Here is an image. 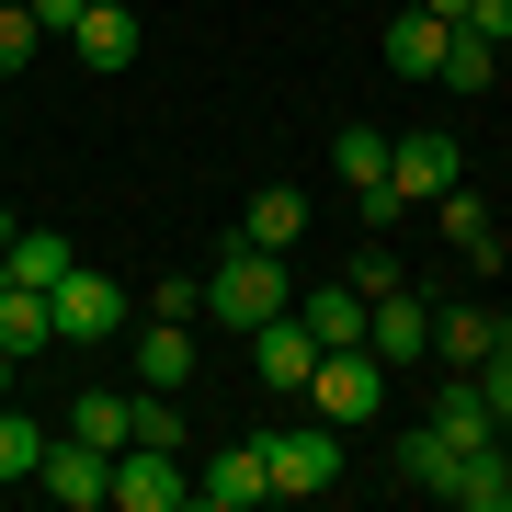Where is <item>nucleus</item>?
<instances>
[{
    "mask_svg": "<svg viewBox=\"0 0 512 512\" xmlns=\"http://www.w3.org/2000/svg\"><path fill=\"white\" fill-rule=\"evenodd\" d=\"M274 308H296V285H285V251H251V239H228V251L205 262V319H228V330H262Z\"/></svg>",
    "mask_w": 512,
    "mask_h": 512,
    "instance_id": "obj_1",
    "label": "nucleus"
},
{
    "mask_svg": "<svg viewBox=\"0 0 512 512\" xmlns=\"http://www.w3.org/2000/svg\"><path fill=\"white\" fill-rule=\"evenodd\" d=\"M46 308H57V342L69 353H103V342H126L137 330V296L103 274V262H69V274L46 285Z\"/></svg>",
    "mask_w": 512,
    "mask_h": 512,
    "instance_id": "obj_2",
    "label": "nucleus"
},
{
    "mask_svg": "<svg viewBox=\"0 0 512 512\" xmlns=\"http://www.w3.org/2000/svg\"><path fill=\"white\" fill-rule=\"evenodd\" d=\"M262 467H274V501H319V490H342V433L308 410V421H274L262 433Z\"/></svg>",
    "mask_w": 512,
    "mask_h": 512,
    "instance_id": "obj_3",
    "label": "nucleus"
},
{
    "mask_svg": "<svg viewBox=\"0 0 512 512\" xmlns=\"http://www.w3.org/2000/svg\"><path fill=\"white\" fill-rule=\"evenodd\" d=\"M308 410L330 421V433L376 421V410H387V365H376L365 342H353V353H319V365H308Z\"/></svg>",
    "mask_w": 512,
    "mask_h": 512,
    "instance_id": "obj_4",
    "label": "nucleus"
},
{
    "mask_svg": "<svg viewBox=\"0 0 512 512\" xmlns=\"http://www.w3.org/2000/svg\"><path fill=\"white\" fill-rule=\"evenodd\" d=\"M114 512H183L194 501V467H183V444H114Z\"/></svg>",
    "mask_w": 512,
    "mask_h": 512,
    "instance_id": "obj_5",
    "label": "nucleus"
},
{
    "mask_svg": "<svg viewBox=\"0 0 512 512\" xmlns=\"http://www.w3.org/2000/svg\"><path fill=\"white\" fill-rule=\"evenodd\" d=\"M35 490H46L57 512H103V490H114V456H103V444H80V433H57L46 456H35Z\"/></svg>",
    "mask_w": 512,
    "mask_h": 512,
    "instance_id": "obj_6",
    "label": "nucleus"
},
{
    "mask_svg": "<svg viewBox=\"0 0 512 512\" xmlns=\"http://www.w3.org/2000/svg\"><path fill=\"white\" fill-rule=\"evenodd\" d=\"M387 183H399V205L456 194V137H444V126H399V137H387Z\"/></svg>",
    "mask_w": 512,
    "mask_h": 512,
    "instance_id": "obj_7",
    "label": "nucleus"
},
{
    "mask_svg": "<svg viewBox=\"0 0 512 512\" xmlns=\"http://www.w3.org/2000/svg\"><path fill=\"white\" fill-rule=\"evenodd\" d=\"M194 501H205V512H251V501H274V467H262V433L217 444V456L194 467Z\"/></svg>",
    "mask_w": 512,
    "mask_h": 512,
    "instance_id": "obj_8",
    "label": "nucleus"
},
{
    "mask_svg": "<svg viewBox=\"0 0 512 512\" xmlns=\"http://www.w3.org/2000/svg\"><path fill=\"white\" fill-rule=\"evenodd\" d=\"M330 171H342V183L365 194V228L410 217V205H399V183H387V137H376V126H342V137H330Z\"/></svg>",
    "mask_w": 512,
    "mask_h": 512,
    "instance_id": "obj_9",
    "label": "nucleus"
},
{
    "mask_svg": "<svg viewBox=\"0 0 512 512\" xmlns=\"http://www.w3.org/2000/svg\"><path fill=\"white\" fill-rule=\"evenodd\" d=\"M69 46H80V69H92V80H114V69H137L148 23H137V0H103V12H80V23H69Z\"/></svg>",
    "mask_w": 512,
    "mask_h": 512,
    "instance_id": "obj_10",
    "label": "nucleus"
},
{
    "mask_svg": "<svg viewBox=\"0 0 512 512\" xmlns=\"http://www.w3.org/2000/svg\"><path fill=\"white\" fill-rule=\"evenodd\" d=\"M365 353H376L387 376H399V365H421V353H433V308H421L410 285H399V296H376V308H365Z\"/></svg>",
    "mask_w": 512,
    "mask_h": 512,
    "instance_id": "obj_11",
    "label": "nucleus"
},
{
    "mask_svg": "<svg viewBox=\"0 0 512 512\" xmlns=\"http://www.w3.org/2000/svg\"><path fill=\"white\" fill-rule=\"evenodd\" d=\"M433 217H444V251H456L467 274H501V251H512V239H501V217H490L467 183H456V194H433Z\"/></svg>",
    "mask_w": 512,
    "mask_h": 512,
    "instance_id": "obj_12",
    "label": "nucleus"
},
{
    "mask_svg": "<svg viewBox=\"0 0 512 512\" xmlns=\"http://www.w3.org/2000/svg\"><path fill=\"white\" fill-rule=\"evenodd\" d=\"M239 342H251V376H262V387H308V365H319V342H308L296 308H274L262 330H239Z\"/></svg>",
    "mask_w": 512,
    "mask_h": 512,
    "instance_id": "obj_13",
    "label": "nucleus"
},
{
    "mask_svg": "<svg viewBox=\"0 0 512 512\" xmlns=\"http://www.w3.org/2000/svg\"><path fill=\"white\" fill-rule=\"evenodd\" d=\"M444 35H456L444 12L399 0V12H387V69H399V80H433V69H444Z\"/></svg>",
    "mask_w": 512,
    "mask_h": 512,
    "instance_id": "obj_14",
    "label": "nucleus"
},
{
    "mask_svg": "<svg viewBox=\"0 0 512 512\" xmlns=\"http://www.w3.org/2000/svg\"><path fill=\"white\" fill-rule=\"evenodd\" d=\"M444 501H456V512H512V433H501V444H478V456H456Z\"/></svg>",
    "mask_w": 512,
    "mask_h": 512,
    "instance_id": "obj_15",
    "label": "nucleus"
},
{
    "mask_svg": "<svg viewBox=\"0 0 512 512\" xmlns=\"http://www.w3.org/2000/svg\"><path fill=\"white\" fill-rule=\"evenodd\" d=\"M0 353H12V365L57 353V308H46V285H0Z\"/></svg>",
    "mask_w": 512,
    "mask_h": 512,
    "instance_id": "obj_16",
    "label": "nucleus"
},
{
    "mask_svg": "<svg viewBox=\"0 0 512 512\" xmlns=\"http://www.w3.org/2000/svg\"><path fill=\"white\" fill-rule=\"evenodd\" d=\"M137 387H194V319H137Z\"/></svg>",
    "mask_w": 512,
    "mask_h": 512,
    "instance_id": "obj_17",
    "label": "nucleus"
},
{
    "mask_svg": "<svg viewBox=\"0 0 512 512\" xmlns=\"http://www.w3.org/2000/svg\"><path fill=\"white\" fill-rule=\"evenodd\" d=\"M365 308H376V296H353V285L296 296V319H308V342H319V353H353V342H365Z\"/></svg>",
    "mask_w": 512,
    "mask_h": 512,
    "instance_id": "obj_18",
    "label": "nucleus"
},
{
    "mask_svg": "<svg viewBox=\"0 0 512 512\" xmlns=\"http://www.w3.org/2000/svg\"><path fill=\"white\" fill-rule=\"evenodd\" d=\"M296 228H308V194H285V183H262L239 205V239H251V251H296Z\"/></svg>",
    "mask_w": 512,
    "mask_h": 512,
    "instance_id": "obj_19",
    "label": "nucleus"
},
{
    "mask_svg": "<svg viewBox=\"0 0 512 512\" xmlns=\"http://www.w3.org/2000/svg\"><path fill=\"white\" fill-rule=\"evenodd\" d=\"M433 365L444 376H478V365H490V308H433Z\"/></svg>",
    "mask_w": 512,
    "mask_h": 512,
    "instance_id": "obj_20",
    "label": "nucleus"
},
{
    "mask_svg": "<svg viewBox=\"0 0 512 512\" xmlns=\"http://www.w3.org/2000/svg\"><path fill=\"white\" fill-rule=\"evenodd\" d=\"M433 433L456 444V456H478V444H501V421H490V399H478L467 376H444V399H433Z\"/></svg>",
    "mask_w": 512,
    "mask_h": 512,
    "instance_id": "obj_21",
    "label": "nucleus"
},
{
    "mask_svg": "<svg viewBox=\"0 0 512 512\" xmlns=\"http://www.w3.org/2000/svg\"><path fill=\"white\" fill-rule=\"evenodd\" d=\"M387 467H399V478H410V490H433V501H444V478H456V444H444V433H433V421H410V433H399V444H387Z\"/></svg>",
    "mask_w": 512,
    "mask_h": 512,
    "instance_id": "obj_22",
    "label": "nucleus"
},
{
    "mask_svg": "<svg viewBox=\"0 0 512 512\" xmlns=\"http://www.w3.org/2000/svg\"><path fill=\"white\" fill-rule=\"evenodd\" d=\"M0 262H12V285H57V274H69V228H12V251H0Z\"/></svg>",
    "mask_w": 512,
    "mask_h": 512,
    "instance_id": "obj_23",
    "label": "nucleus"
},
{
    "mask_svg": "<svg viewBox=\"0 0 512 512\" xmlns=\"http://www.w3.org/2000/svg\"><path fill=\"white\" fill-rule=\"evenodd\" d=\"M433 80H444V92H490V80H501V46L456 23V35H444V69H433Z\"/></svg>",
    "mask_w": 512,
    "mask_h": 512,
    "instance_id": "obj_24",
    "label": "nucleus"
},
{
    "mask_svg": "<svg viewBox=\"0 0 512 512\" xmlns=\"http://www.w3.org/2000/svg\"><path fill=\"white\" fill-rule=\"evenodd\" d=\"M69 433L114 456V444H126V399H114V387H80V399H69Z\"/></svg>",
    "mask_w": 512,
    "mask_h": 512,
    "instance_id": "obj_25",
    "label": "nucleus"
},
{
    "mask_svg": "<svg viewBox=\"0 0 512 512\" xmlns=\"http://www.w3.org/2000/svg\"><path fill=\"white\" fill-rule=\"evenodd\" d=\"M46 444H57L46 421H23L12 399H0V478H35V456H46Z\"/></svg>",
    "mask_w": 512,
    "mask_h": 512,
    "instance_id": "obj_26",
    "label": "nucleus"
},
{
    "mask_svg": "<svg viewBox=\"0 0 512 512\" xmlns=\"http://www.w3.org/2000/svg\"><path fill=\"white\" fill-rule=\"evenodd\" d=\"M342 285H353V296H399L410 274H399V251H387V239L365 228V239H353V274H342Z\"/></svg>",
    "mask_w": 512,
    "mask_h": 512,
    "instance_id": "obj_27",
    "label": "nucleus"
},
{
    "mask_svg": "<svg viewBox=\"0 0 512 512\" xmlns=\"http://www.w3.org/2000/svg\"><path fill=\"white\" fill-rule=\"evenodd\" d=\"M35 46H46V23L23 12V0H0V80H23V69H35Z\"/></svg>",
    "mask_w": 512,
    "mask_h": 512,
    "instance_id": "obj_28",
    "label": "nucleus"
},
{
    "mask_svg": "<svg viewBox=\"0 0 512 512\" xmlns=\"http://www.w3.org/2000/svg\"><path fill=\"white\" fill-rule=\"evenodd\" d=\"M205 308V274H171V285H148V319H194Z\"/></svg>",
    "mask_w": 512,
    "mask_h": 512,
    "instance_id": "obj_29",
    "label": "nucleus"
},
{
    "mask_svg": "<svg viewBox=\"0 0 512 512\" xmlns=\"http://www.w3.org/2000/svg\"><path fill=\"white\" fill-rule=\"evenodd\" d=\"M467 387H478V399H490V421H501V433H512V353H490V365H478Z\"/></svg>",
    "mask_w": 512,
    "mask_h": 512,
    "instance_id": "obj_30",
    "label": "nucleus"
},
{
    "mask_svg": "<svg viewBox=\"0 0 512 512\" xmlns=\"http://www.w3.org/2000/svg\"><path fill=\"white\" fill-rule=\"evenodd\" d=\"M467 35H490V46H512V0H467Z\"/></svg>",
    "mask_w": 512,
    "mask_h": 512,
    "instance_id": "obj_31",
    "label": "nucleus"
},
{
    "mask_svg": "<svg viewBox=\"0 0 512 512\" xmlns=\"http://www.w3.org/2000/svg\"><path fill=\"white\" fill-rule=\"evenodd\" d=\"M23 12H35L46 35H69V23H80V0H23Z\"/></svg>",
    "mask_w": 512,
    "mask_h": 512,
    "instance_id": "obj_32",
    "label": "nucleus"
},
{
    "mask_svg": "<svg viewBox=\"0 0 512 512\" xmlns=\"http://www.w3.org/2000/svg\"><path fill=\"white\" fill-rule=\"evenodd\" d=\"M490 353H512V308H490Z\"/></svg>",
    "mask_w": 512,
    "mask_h": 512,
    "instance_id": "obj_33",
    "label": "nucleus"
},
{
    "mask_svg": "<svg viewBox=\"0 0 512 512\" xmlns=\"http://www.w3.org/2000/svg\"><path fill=\"white\" fill-rule=\"evenodd\" d=\"M0 399H12V353H0Z\"/></svg>",
    "mask_w": 512,
    "mask_h": 512,
    "instance_id": "obj_34",
    "label": "nucleus"
},
{
    "mask_svg": "<svg viewBox=\"0 0 512 512\" xmlns=\"http://www.w3.org/2000/svg\"><path fill=\"white\" fill-rule=\"evenodd\" d=\"M80 12H103V0H80Z\"/></svg>",
    "mask_w": 512,
    "mask_h": 512,
    "instance_id": "obj_35",
    "label": "nucleus"
},
{
    "mask_svg": "<svg viewBox=\"0 0 512 512\" xmlns=\"http://www.w3.org/2000/svg\"><path fill=\"white\" fill-rule=\"evenodd\" d=\"M387 12H399V0H387Z\"/></svg>",
    "mask_w": 512,
    "mask_h": 512,
    "instance_id": "obj_36",
    "label": "nucleus"
}]
</instances>
